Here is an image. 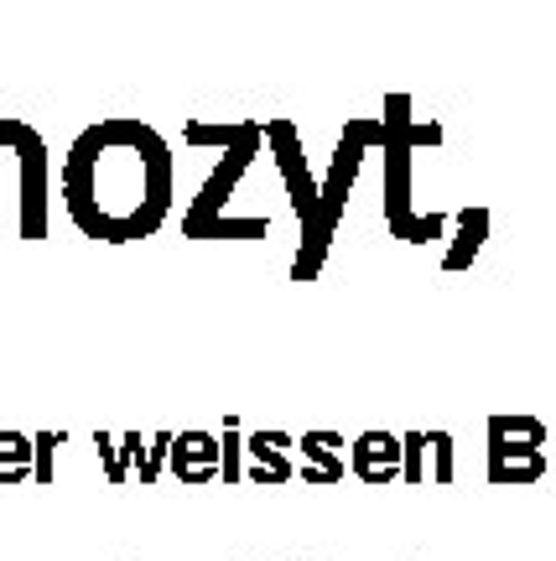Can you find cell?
Segmentation results:
<instances>
[{
    "instance_id": "10",
    "label": "cell",
    "mask_w": 556,
    "mask_h": 561,
    "mask_svg": "<svg viewBox=\"0 0 556 561\" xmlns=\"http://www.w3.org/2000/svg\"><path fill=\"white\" fill-rule=\"evenodd\" d=\"M297 447L307 453V458H313V468H318V473H328V483H338L343 473H349V462L338 458V447H343V442H338L333 432H307Z\"/></svg>"
},
{
    "instance_id": "6",
    "label": "cell",
    "mask_w": 556,
    "mask_h": 561,
    "mask_svg": "<svg viewBox=\"0 0 556 561\" xmlns=\"http://www.w3.org/2000/svg\"><path fill=\"white\" fill-rule=\"evenodd\" d=\"M265 136H271V146H276V161H281V172H286V187H292V203H297V214L307 219V214H313V198H318V182H313L307 161H302L297 130H292L286 121H276Z\"/></svg>"
},
{
    "instance_id": "13",
    "label": "cell",
    "mask_w": 556,
    "mask_h": 561,
    "mask_svg": "<svg viewBox=\"0 0 556 561\" xmlns=\"http://www.w3.org/2000/svg\"><path fill=\"white\" fill-rule=\"evenodd\" d=\"M546 458H552V479H556V421H552V447H546Z\"/></svg>"
},
{
    "instance_id": "7",
    "label": "cell",
    "mask_w": 556,
    "mask_h": 561,
    "mask_svg": "<svg viewBox=\"0 0 556 561\" xmlns=\"http://www.w3.org/2000/svg\"><path fill=\"white\" fill-rule=\"evenodd\" d=\"M489 234H495V214H489V208H463L453 224V244H447V255H442V271H447V276H453V271H468Z\"/></svg>"
},
{
    "instance_id": "1",
    "label": "cell",
    "mask_w": 556,
    "mask_h": 561,
    "mask_svg": "<svg viewBox=\"0 0 556 561\" xmlns=\"http://www.w3.org/2000/svg\"><path fill=\"white\" fill-rule=\"evenodd\" d=\"M63 203L89 240L131 244L172 214V151L140 121L89 125L63 161Z\"/></svg>"
},
{
    "instance_id": "11",
    "label": "cell",
    "mask_w": 556,
    "mask_h": 561,
    "mask_svg": "<svg viewBox=\"0 0 556 561\" xmlns=\"http://www.w3.org/2000/svg\"><path fill=\"white\" fill-rule=\"evenodd\" d=\"M286 447H292V442L281 437V432H256V437H250V453H256L260 458V468H265V473H271V479H292V462H286Z\"/></svg>"
},
{
    "instance_id": "12",
    "label": "cell",
    "mask_w": 556,
    "mask_h": 561,
    "mask_svg": "<svg viewBox=\"0 0 556 561\" xmlns=\"http://www.w3.org/2000/svg\"><path fill=\"white\" fill-rule=\"evenodd\" d=\"M432 437V483H453V437L447 432H427Z\"/></svg>"
},
{
    "instance_id": "9",
    "label": "cell",
    "mask_w": 556,
    "mask_h": 561,
    "mask_svg": "<svg viewBox=\"0 0 556 561\" xmlns=\"http://www.w3.org/2000/svg\"><path fill=\"white\" fill-rule=\"evenodd\" d=\"M400 483H432V437L427 432H406L400 437Z\"/></svg>"
},
{
    "instance_id": "4",
    "label": "cell",
    "mask_w": 556,
    "mask_h": 561,
    "mask_svg": "<svg viewBox=\"0 0 556 561\" xmlns=\"http://www.w3.org/2000/svg\"><path fill=\"white\" fill-rule=\"evenodd\" d=\"M552 421L541 416H489V483L515 489V483L552 479Z\"/></svg>"
},
{
    "instance_id": "3",
    "label": "cell",
    "mask_w": 556,
    "mask_h": 561,
    "mask_svg": "<svg viewBox=\"0 0 556 561\" xmlns=\"http://www.w3.org/2000/svg\"><path fill=\"white\" fill-rule=\"evenodd\" d=\"M370 146H379V121H349L343 125V140L333 151V167L328 178L318 182V198H313V214L302 219V255H297V276L313 280L318 265L328 261V240H333L338 219H343V203L359 182V161L370 157Z\"/></svg>"
},
{
    "instance_id": "5",
    "label": "cell",
    "mask_w": 556,
    "mask_h": 561,
    "mask_svg": "<svg viewBox=\"0 0 556 561\" xmlns=\"http://www.w3.org/2000/svg\"><path fill=\"white\" fill-rule=\"evenodd\" d=\"M349 468H354L370 489L400 483V437L396 432H379V426L375 432H364V437H354V447H349Z\"/></svg>"
},
{
    "instance_id": "8",
    "label": "cell",
    "mask_w": 556,
    "mask_h": 561,
    "mask_svg": "<svg viewBox=\"0 0 556 561\" xmlns=\"http://www.w3.org/2000/svg\"><path fill=\"white\" fill-rule=\"evenodd\" d=\"M172 468H178L188 483L214 479L219 473V442L203 437V432H188V437L172 442Z\"/></svg>"
},
{
    "instance_id": "2",
    "label": "cell",
    "mask_w": 556,
    "mask_h": 561,
    "mask_svg": "<svg viewBox=\"0 0 556 561\" xmlns=\"http://www.w3.org/2000/svg\"><path fill=\"white\" fill-rule=\"evenodd\" d=\"M379 151H385V219H390V234L406 244L442 240V234H447V214H417V208H411V151H417L411 94H390V100H385Z\"/></svg>"
}]
</instances>
